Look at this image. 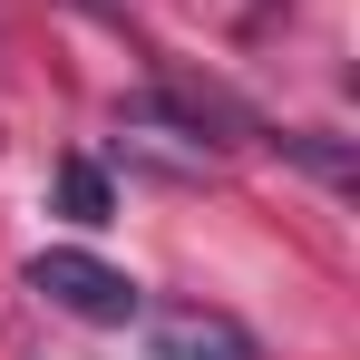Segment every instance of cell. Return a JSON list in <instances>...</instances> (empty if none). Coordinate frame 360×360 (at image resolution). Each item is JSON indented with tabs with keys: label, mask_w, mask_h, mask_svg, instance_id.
Segmentation results:
<instances>
[{
	"label": "cell",
	"mask_w": 360,
	"mask_h": 360,
	"mask_svg": "<svg viewBox=\"0 0 360 360\" xmlns=\"http://www.w3.org/2000/svg\"><path fill=\"white\" fill-rule=\"evenodd\" d=\"M127 127H176L185 146H234V136H263V117L243 108L224 78H195V68H156V88L127 98Z\"/></svg>",
	"instance_id": "1"
},
{
	"label": "cell",
	"mask_w": 360,
	"mask_h": 360,
	"mask_svg": "<svg viewBox=\"0 0 360 360\" xmlns=\"http://www.w3.org/2000/svg\"><path fill=\"white\" fill-rule=\"evenodd\" d=\"M30 292L49 302V311H68V321H98V331H127V321L146 311V292L127 283L117 263H98L88 243H49V253H30Z\"/></svg>",
	"instance_id": "2"
},
{
	"label": "cell",
	"mask_w": 360,
	"mask_h": 360,
	"mask_svg": "<svg viewBox=\"0 0 360 360\" xmlns=\"http://www.w3.org/2000/svg\"><path fill=\"white\" fill-rule=\"evenodd\" d=\"M136 321H146V351L156 360H263V341L243 331L234 311H214V302H156Z\"/></svg>",
	"instance_id": "3"
},
{
	"label": "cell",
	"mask_w": 360,
	"mask_h": 360,
	"mask_svg": "<svg viewBox=\"0 0 360 360\" xmlns=\"http://www.w3.org/2000/svg\"><path fill=\"white\" fill-rule=\"evenodd\" d=\"M59 214H68V224H88V234L117 214V185H108L98 156H68V166H59Z\"/></svg>",
	"instance_id": "4"
},
{
	"label": "cell",
	"mask_w": 360,
	"mask_h": 360,
	"mask_svg": "<svg viewBox=\"0 0 360 360\" xmlns=\"http://www.w3.org/2000/svg\"><path fill=\"white\" fill-rule=\"evenodd\" d=\"M273 146L292 156L302 176H321V185H351V176H360V156L341 146V136H273Z\"/></svg>",
	"instance_id": "5"
}]
</instances>
